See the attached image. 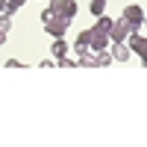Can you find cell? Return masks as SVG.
Here are the masks:
<instances>
[{
  "label": "cell",
  "mask_w": 147,
  "mask_h": 147,
  "mask_svg": "<svg viewBox=\"0 0 147 147\" xmlns=\"http://www.w3.org/2000/svg\"><path fill=\"white\" fill-rule=\"evenodd\" d=\"M144 18H147V12H144L141 6H136V3H129V6L124 9V21H129V27H132V35H136V32L141 30Z\"/></svg>",
  "instance_id": "obj_1"
},
{
  "label": "cell",
  "mask_w": 147,
  "mask_h": 147,
  "mask_svg": "<svg viewBox=\"0 0 147 147\" xmlns=\"http://www.w3.org/2000/svg\"><path fill=\"white\" fill-rule=\"evenodd\" d=\"M68 27H71V18H65V15H53L50 21H44V30L50 35H56V38H62L68 32Z\"/></svg>",
  "instance_id": "obj_2"
},
{
  "label": "cell",
  "mask_w": 147,
  "mask_h": 147,
  "mask_svg": "<svg viewBox=\"0 0 147 147\" xmlns=\"http://www.w3.org/2000/svg\"><path fill=\"white\" fill-rule=\"evenodd\" d=\"M50 9L56 12V15H65L74 21V15H77V3L74 0H50Z\"/></svg>",
  "instance_id": "obj_3"
},
{
  "label": "cell",
  "mask_w": 147,
  "mask_h": 147,
  "mask_svg": "<svg viewBox=\"0 0 147 147\" xmlns=\"http://www.w3.org/2000/svg\"><path fill=\"white\" fill-rule=\"evenodd\" d=\"M112 41H129V35H132V27H129V21H115V27H112Z\"/></svg>",
  "instance_id": "obj_4"
},
{
  "label": "cell",
  "mask_w": 147,
  "mask_h": 147,
  "mask_svg": "<svg viewBox=\"0 0 147 147\" xmlns=\"http://www.w3.org/2000/svg\"><path fill=\"white\" fill-rule=\"evenodd\" d=\"M129 47H132V53H136L138 59H141V62L147 65V38H144V35H129Z\"/></svg>",
  "instance_id": "obj_5"
},
{
  "label": "cell",
  "mask_w": 147,
  "mask_h": 147,
  "mask_svg": "<svg viewBox=\"0 0 147 147\" xmlns=\"http://www.w3.org/2000/svg\"><path fill=\"white\" fill-rule=\"evenodd\" d=\"M109 41H112V35L94 27V35H91V53H100V50H106V47H109Z\"/></svg>",
  "instance_id": "obj_6"
},
{
  "label": "cell",
  "mask_w": 147,
  "mask_h": 147,
  "mask_svg": "<svg viewBox=\"0 0 147 147\" xmlns=\"http://www.w3.org/2000/svg\"><path fill=\"white\" fill-rule=\"evenodd\" d=\"M132 53V47L127 41H112V56H115V62H127Z\"/></svg>",
  "instance_id": "obj_7"
},
{
  "label": "cell",
  "mask_w": 147,
  "mask_h": 147,
  "mask_svg": "<svg viewBox=\"0 0 147 147\" xmlns=\"http://www.w3.org/2000/svg\"><path fill=\"white\" fill-rule=\"evenodd\" d=\"M94 27H97V30H103V32H112V27H115V21L109 18V15H100V18H97V24H94Z\"/></svg>",
  "instance_id": "obj_8"
},
{
  "label": "cell",
  "mask_w": 147,
  "mask_h": 147,
  "mask_svg": "<svg viewBox=\"0 0 147 147\" xmlns=\"http://www.w3.org/2000/svg\"><path fill=\"white\" fill-rule=\"evenodd\" d=\"M50 53H53L56 59H59V56H65V53H68V41H62V38H56V41H53V47H50Z\"/></svg>",
  "instance_id": "obj_9"
},
{
  "label": "cell",
  "mask_w": 147,
  "mask_h": 147,
  "mask_svg": "<svg viewBox=\"0 0 147 147\" xmlns=\"http://www.w3.org/2000/svg\"><path fill=\"white\" fill-rule=\"evenodd\" d=\"M91 15H94V18L106 15V0H91Z\"/></svg>",
  "instance_id": "obj_10"
},
{
  "label": "cell",
  "mask_w": 147,
  "mask_h": 147,
  "mask_svg": "<svg viewBox=\"0 0 147 147\" xmlns=\"http://www.w3.org/2000/svg\"><path fill=\"white\" fill-rule=\"evenodd\" d=\"M12 30V12H0V32Z\"/></svg>",
  "instance_id": "obj_11"
},
{
  "label": "cell",
  "mask_w": 147,
  "mask_h": 147,
  "mask_svg": "<svg viewBox=\"0 0 147 147\" xmlns=\"http://www.w3.org/2000/svg\"><path fill=\"white\" fill-rule=\"evenodd\" d=\"M56 65H62V68H71V65H80L77 59H65V56H59L56 59Z\"/></svg>",
  "instance_id": "obj_12"
},
{
  "label": "cell",
  "mask_w": 147,
  "mask_h": 147,
  "mask_svg": "<svg viewBox=\"0 0 147 147\" xmlns=\"http://www.w3.org/2000/svg\"><path fill=\"white\" fill-rule=\"evenodd\" d=\"M24 3H27V0H9V9H6V12H18Z\"/></svg>",
  "instance_id": "obj_13"
},
{
  "label": "cell",
  "mask_w": 147,
  "mask_h": 147,
  "mask_svg": "<svg viewBox=\"0 0 147 147\" xmlns=\"http://www.w3.org/2000/svg\"><path fill=\"white\" fill-rule=\"evenodd\" d=\"M24 62H18V59H6V68H21Z\"/></svg>",
  "instance_id": "obj_14"
},
{
  "label": "cell",
  "mask_w": 147,
  "mask_h": 147,
  "mask_svg": "<svg viewBox=\"0 0 147 147\" xmlns=\"http://www.w3.org/2000/svg\"><path fill=\"white\" fill-rule=\"evenodd\" d=\"M9 9V0H0V12H6Z\"/></svg>",
  "instance_id": "obj_15"
},
{
  "label": "cell",
  "mask_w": 147,
  "mask_h": 147,
  "mask_svg": "<svg viewBox=\"0 0 147 147\" xmlns=\"http://www.w3.org/2000/svg\"><path fill=\"white\" fill-rule=\"evenodd\" d=\"M6 35H9V32H0V44H3V41H6Z\"/></svg>",
  "instance_id": "obj_16"
},
{
  "label": "cell",
  "mask_w": 147,
  "mask_h": 147,
  "mask_svg": "<svg viewBox=\"0 0 147 147\" xmlns=\"http://www.w3.org/2000/svg\"><path fill=\"white\" fill-rule=\"evenodd\" d=\"M144 27H147V18H144Z\"/></svg>",
  "instance_id": "obj_17"
}]
</instances>
